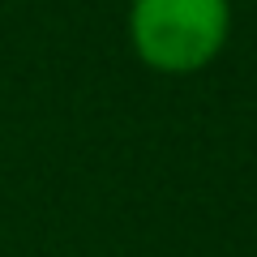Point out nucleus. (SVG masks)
I'll return each instance as SVG.
<instances>
[{
    "label": "nucleus",
    "instance_id": "nucleus-1",
    "mask_svg": "<svg viewBox=\"0 0 257 257\" xmlns=\"http://www.w3.org/2000/svg\"><path fill=\"white\" fill-rule=\"evenodd\" d=\"M128 47L150 73L210 69L231 39V0H128Z\"/></svg>",
    "mask_w": 257,
    "mask_h": 257
}]
</instances>
